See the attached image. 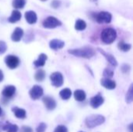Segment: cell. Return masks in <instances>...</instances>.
<instances>
[{
    "instance_id": "obj_27",
    "label": "cell",
    "mask_w": 133,
    "mask_h": 132,
    "mask_svg": "<svg viewBox=\"0 0 133 132\" xmlns=\"http://www.w3.org/2000/svg\"><path fill=\"white\" fill-rule=\"evenodd\" d=\"M26 5V0H13L12 6L15 9H23Z\"/></svg>"
},
{
    "instance_id": "obj_17",
    "label": "cell",
    "mask_w": 133,
    "mask_h": 132,
    "mask_svg": "<svg viewBox=\"0 0 133 132\" xmlns=\"http://www.w3.org/2000/svg\"><path fill=\"white\" fill-rule=\"evenodd\" d=\"M12 111L13 112V114H14V115H15V117L16 118L24 119L26 117V110L24 109L15 107L12 108Z\"/></svg>"
},
{
    "instance_id": "obj_23",
    "label": "cell",
    "mask_w": 133,
    "mask_h": 132,
    "mask_svg": "<svg viewBox=\"0 0 133 132\" xmlns=\"http://www.w3.org/2000/svg\"><path fill=\"white\" fill-rule=\"evenodd\" d=\"M45 72L43 69H38L34 75V79L37 82H42L45 79Z\"/></svg>"
},
{
    "instance_id": "obj_35",
    "label": "cell",
    "mask_w": 133,
    "mask_h": 132,
    "mask_svg": "<svg viewBox=\"0 0 133 132\" xmlns=\"http://www.w3.org/2000/svg\"><path fill=\"white\" fill-rule=\"evenodd\" d=\"M3 79H4L3 72H2V70H0V82L3 80Z\"/></svg>"
},
{
    "instance_id": "obj_2",
    "label": "cell",
    "mask_w": 133,
    "mask_h": 132,
    "mask_svg": "<svg viewBox=\"0 0 133 132\" xmlns=\"http://www.w3.org/2000/svg\"><path fill=\"white\" fill-rule=\"evenodd\" d=\"M105 121V117L101 114H93L87 117L85 120V124L89 128H94L101 125Z\"/></svg>"
},
{
    "instance_id": "obj_14",
    "label": "cell",
    "mask_w": 133,
    "mask_h": 132,
    "mask_svg": "<svg viewBox=\"0 0 133 132\" xmlns=\"http://www.w3.org/2000/svg\"><path fill=\"white\" fill-rule=\"evenodd\" d=\"M101 84L104 88L108 89H114L116 87V82L111 79L108 78H104L101 80Z\"/></svg>"
},
{
    "instance_id": "obj_41",
    "label": "cell",
    "mask_w": 133,
    "mask_h": 132,
    "mask_svg": "<svg viewBox=\"0 0 133 132\" xmlns=\"http://www.w3.org/2000/svg\"><path fill=\"white\" fill-rule=\"evenodd\" d=\"M79 132H84V131H79Z\"/></svg>"
},
{
    "instance_id": "obj_40",
    "label": "cell",
    "mask_w": 133,
    "mask_h": 132,
    "mask_svg": "<svg viewBox=\"0 0 133 132\" xmlns=\"http://www.w3.org/2000/svg\"><path fill=\"white\" fill-rule=\"evenodd\" d=\"M42 1H46V0H42Z\"/></svg>"
},
{
    "instance_id": "obj_24",
    "label": "cell",
    "mask_w": 133,
    "mask_h": 132,
    "mask_svg": "<svg viewBox=\"0 0 133 132\" xmlns=\"http://www.w3.org/2000/svg\"><path fill=\"white\" fill-rule=\"evenodd\" d=\"M87 27V23L84 20L79 19L76 21L75 23V29L76 30H84Z\"/></svg>"
},
{
    "instance_id": "obj_30",
    "label": "cell",
    "mask_w": 133,
    "mask_h": 132,
    "mask_svg": "<svg viewBox=\"0 0 133 132\" xmlns=\"http://www.w3.org/2000/svg\"><path fill=\"white\" fill-rule=\"evenodd\" d=\"M7 50V45L5 41L0 40V54H4Z\"/></svg>"
},
{
    "instance_id": "obj_7",
    "label": "cell",
    "mask_w": 133,
    "mask_h": 132,
    "mask_svg": "<svg viewBox=\"0 0 133 132\" xmlns=\"http://www.w3.org/2000/svg\"><path fill=\"white\" fill-rule=\"evenodd\" d=\"M5 63L10 69H15L19 65V59L15 55L9 54L5 58Z\"/></svg>"
},
{
    "instance_id": "obj_8",
    "label": "cell",
    "mask_w": 133,
    "mask_h": 132,
    "mask_svg": "<svg viewBox=\"0 0 133 132\" xmlns=\"http://www.w3.org/2000/svg\"><path fill=\"white\" fill-rule=\"evenodd\" d=\"M29 94H30V96L32 100H38L40 99L43 94H44V90H43V88L40 86H37V85H35L34 86L30 92H29Z\"/></svg>"
},
{
    "instance_id": "obj_21",
    "label": "cell",
    "mask_w": 133,
    "mask_h": 132,
    "mask_svg": "<svg viewBox=\"0 0 133 132\" xmlns=\"http://www.w3.org/2000/svg\"><path fill=\"white\" fill-rule=\"evenodd\" d=\"M86 97H87L86 93L82 89H77L74 92V98L76 100H77L79 102H82V101L85 100Z\"/></svg>"
},
{
    "instance_id": "obj_26",
    "label": "cell",
    "mask_w": 133,
    "mask_h": 132,
    "mask_svg": "<svg viewBox=\"0 0 133 132\" xmlns=\"http://www.w3.org/2000/svg\"><path fill=\"white\" fill-rule=\"evenodd\" d=\"M125 101L127 103H132L133 101V85L131 84L127 93L125 95Z\"/></svg>"
},
{
    "instance_id": "obj_20",
    "label": "cell",
    "mask_w": 133,
    "mask_h": 132,
    "mask_svg": "<svg viewBox=\"0 0 133 132\" xmlns=\"http://www.w3.org/2000/svg\"><path fill=\"white\" fill-rule=\"evenodd\" d=\"M18 126L16 124H12L7 121L5 124H3L2 131H5L6 132H17L18 131Z\"/></svg>"
},
{
    "instance_id": "obj_11",
    "label": "cell",
    "mask_w": 133,
    "mask_h": 132,
    "mask_svg": "<svg viewBox=\"0 0 133 132\" xmlns=\"http://www.w3.org/2000/svg\"><path fill=\"white\" fill-rule=\"evenodd\" d=\"M16 93V87L14 86H7L4 88L2 92V96L6 99L12 98Z\"/></svg>"
},
{
    "instance_id": "obj_28",
    "label": "cell",
    "mask_w": 133,
    "mask_h": 132,
    "mask_svg": "<svg viewBox=\"0 0 133 132\" xmlns=\"http://www.w3.org/2000/svg\"><path fill=\"white\" fill-rule=\"evenodd\" d=\"M103 74H104V76L105 78H108V79L112 78L113 75H114L113 71H112L111 69H110V68H105Z\"/></svg>"
},
{
    "instance_id": "obj_37",
    "label": "cell",
    "mask_w": 133,
    "mask_h": 132,
    "mask_svg": "<svg viewBox=\"0 0 133 132\" xmlns=\"http://www.w3.org/2000/svg\"><path fill=\"white\" fill-rule=\"evenodd\" d=\"M2 126H3V124L2 122H0V132H2Z\"/></svg>"
},
{
    "instance_id": "obj_9",
    "label": "cell",
    "mask_w": 133,
    "mask_h": 132,
    "mask_svg": "<svg viewBox=\"0 0 133 132\" xmlns=\"http://www.w3.org/2000/svg\"><path fill=\"white\" fill-rule=\"evenodd\" d=\"M104 102V97L101 95V94H97L96 96H94V97L91 98L90 100V106L94 108V109H97L99 107H101Z\"/></svg>"
},
{
    "instance_id": "obj_6",
    "label": "cell",
    "mask_w": 133,
    "mask_h": 132,
    "mask_svg": "<svg viewBox=\"0 0 133 132\" xmlns=\"http://www.w3.org/2000/svg\"><path fill=\"white\" fill-rule=\"evenodd\" d=\"M50 79H51V85L54 86L55 87L62 86V84H63V82H64L63 75L59 72H53L50 75Z\"/></svg>"
},
{
    "instance_id": "obj_33",
    "label": "cell",
    "mask_w": 133,
    "mask_h": 132,
    "mask_svg": "<svg viewBox=\"0 0 133 132\" xmlns=\"http://www.w3.org/2000/svg\"><path fill=\"white\" fill-rule=\"evenodd\" d=\"M20 132H33V129L30 127H29V126L24 125V126H23L21 128Z\"/></svg>"
},
{
    "instance_id": "obj_4",
    "label": "cell",
    "mask_w": 133,
    "mask_h": 132,
    "mask_svg": "<svg viewBox=\"0 0 133 132\" xmlns=\"http://www.w3.org/2000/svg\"><path fill=\"white\" fill-rule=\"evenodd\" d=\"M43 26L48 29H54L62 25L60 20H58L56 17L54 16H48L47 17L42 23Z\"/></svg>"
},
{
    "instance_id": "obj_3",
    "label": "cell",
    "mask_w": 133,
    "mask_h": 132,
    "mask_svg": "<svg viewBox=\"0 0 133 132\" xmlns=\"http://www.w3.org/2000/svg\"><path fill=\"white\" fill-rule=\"evenodd\" d=\"M117 37V33L113 28H106L104 29L101 34V40L107 44L113 43Z\"/></svg>"
},
{
    "instance_id": "obj_39",
    "label": "cell",
    "mask_w": 133,
    "mask_h": 132,
    "mask_svg": "<svg viewBox=\"0 0 133 132\" xmlns=\"http://www.w3.org/2000/svg\"><path fill=\"white\" fill-rule=\"evenodd\" d=\"M92 2H95V1H97V0H91Z\"/></svg>"
},
{
    "instance_id": "obj_15",
    "label": "cell",
    "mask_w": 133,
    "mask_h": 132,
    "mask_svg": "<svg viewBox=\"0 0 133 132\" xmlns=\"http://www.w3.org/2000/svg\"><path fill=\"white\" fill-rule=\"evenodd\" d=\"M23 36V29H21L19 27H16L11 35V39L14 42H18L22 39Z\"/></svg>"
},
{
    "instance_id": "obj_38",
    "label": "cell",
    "mask_w": 133,
    "mask_h": 132,
    "mask_svg": "<svg viewBox=\"0 0 133 132\" xmlns=\"http://www.w3.org/2000/svg\"><path fill=\"white\" fill-rule=\"evenodd\" d=\"M2 108L0 107V116L2 115Z\"/></svg>"
},
{
    "instance_id": "obj_29",
    "label": "cell",
    "mask_w": 133,
    "mask_h": 132,
    "mask_svg": "<svg viewBox=\"0 0 133 132\" xmlns=\"http://www.w3.org/2000/svg\"><path fill=\"white\" fill-rule=\"evenodd\" d=\"M47 129V124L44 122H41L39 124V125L37 126L36 132H44Z\"/></svg>"
},
{
    "instance_id": "obj_18",
    "label": "cell",
    "mask_w": 133,
    "mask_h": 132,
    "mask_svg": "<svg viewBox=\"0 0 133 132\" xmlns=\"http://www.w3.org/2000/svg\"><path fill=\"white\" fill-rule=\"evenodd\" d=\"M21 19V13L19 10H13L12 12L11 16H9V18L8 19V21L11 23H15L18 21H19V19Z\"/></svg>"
},
{
    "instance_id": "obj_12",
    "label": "cell",
    "mask_w": 133,
    "mask_h": 132,
    "mask_svg": "<svg viewBox=\"0 0 133 132\" xmlns=\"http://www.w3.org/2000/svg\"><path fill=\"white\" fill-rule=\"evenodd\" d=\"M97 50L99 51V52H100L101 54H102L104 56V58L107 59V61H108L112 66L116 67V66L118 65V61H117V60L115 59V58L112 54H109V53H106L104 50H102V49H101V48H97Z\"/></svg>"
},
{
    "instance_id": "obj_36",
    "label": "cell",
    "mask_w": 133,
    "mask_h": 132,
    "mask_svg": "<svg viewBox=\"0 0 133 132\" xmlns=\"http://www.w3.org/2000/svg\"><path fill=\"white\" fill-rule=\"evenodd\" d=\"M132 128H133V124H129V131L130 132H133V130H132Z\"/></svg>"
},
{
    "instance_id": "obj_22",
    "label": "cell",
    "mask_w": 133,
    "mask_h": 132,
    "mask_svg": "<svg viewBox=\"0 0 133 132\" xmlns=\"http://www.w3.org/2000/svg\"><path fill=\"white\" fill-rule=\"evenodd\" d=\"M59 95H60V97L62 100H69L71 97V96H72V91H71V89H69L68 88H65V89H63L62 90L60 91Z\"/></svg>"
},
{
    "instance_id": "obj_1",
    "label": "cell",
    "mask_w": 133,
    "mask_h": 132,
    "mask_svg": "<svg viewBox=\"0 0 133 132\" xmlns=\"http://www.w3.org/2000/svg\"><path fill=\"white\" fill-rule=\"evenodd\" d=\"M68 52L74 56L83 58H91L96 54V51L91 47H84L77 49L69 50Z\"/></svg>"
},
{
    "instance_id": "obj_34",
    "label": "cell",
    "mask_w": 133,
    "mask_h": 132,
    "mask_svg": "<svg viewBox=\"0 0 133 132\" xmlns=\"http://www.w3.org/2000/svg\"><path fill=\"white\" fill-rule=\"evenodd\" d=\"M60 4H61V2H60L59 1H58V0H54V1L51 2V6H52L53 8L56 9V8H58V7L60 5Z\"/></svg>"
},
{
    "instance_id": "obj_13",
    "label": "cell",
    "mask_w": 133,
    "mask_h": 132,
    "mask_svg": "<svg viewBox=\"0 0 133 132\" xmlns=\"http://www.w3.org/2000/svg\"><path fill=\"white\" fill-rule=\"evenodd\" d=\"M64 46H65L64 41H62L61 40H58V39H53L49 43L50 48L52 49V50H55V51L62 49Z\"/></svg>"
},
{
    "instance_id": "obj_10",
    "label": "cell",
    "mask_w": 133,
    "mask_h": 132,
    "mask_svg": "<svg viewBox=\"0 0 133 132\" xmlns=\"http://www.w3.org/2000/svg\"><path fill=\"white\" fill-rule=\"evenodd\" d=\"M42 100H43V103H44L45 107L48 110H53L55 109V107H56V102H55V100L52 97L47 96H44Z\"/></svg>"
},
{
    "instance_id": "obj_19",
    "label": "cell",
    "mask_w": 133,
    "mask_h": 132,
    "mask_svg": "<svg viewBox=\"0 0 133 132\" xmlns=\"http://www.w3.org/2000/svg\"><path fill=\"white\" fill-rule=\"evenodd\" d=\"M48 59V56L44 54H41L38 56V58L34 61V65H35V67H42L45 65V62Z\"/></svg>"
},
{
    "instance_id": "obj_25",
    "label": "cell",
    "mask_w": 133,
    "mask_h": 132,
    "mask_svg": "<svg viewBox=\"0 0 133 132\" xmlns=\"http://www.w3.org/2000/svg\"><path fill=\"white\" fill-rule=\"evenodd\" d=\"M118 47L120 51L126 52V51H129L132 48V45L130 44H127L124 41H120L118 44Z\"/></svg>"
},
{
    "instance_id": "obj_31",
    "label": "cell",
    "mask_w": 133,
    "mask_h": 132,
    "mask_svg": "<svg viewBox=\"0 0 133 132\" xmlns=\"http://www.w3.org/2000/svg\"><path fill=\"white\" fill-rule=\"evenodd\" d=\"M54 132H68V129L64 125H58L55 128Z\"/></svg>"
},
{
    "instance_id": "obj_16",
    "label": "cell",
    "mask_w": 133,
    "mask_h": 132,
    "mask_svg": "<svg viewBox=\"0 0 133 132\" xmlns=\"http://www.w3.org/2000/svg\"><path fill=\"white\" fill-rule=\"evenodd\" d=\"M25 19L26 22L30 24H34L37 20V16L35 12L27 11L25 12Z\"/></svg>"
},
{
    "instance_id": "obj_32",
    "label": "cell",
    "mask_w": 133,
    "mask_h": 132,
    "mask_svg": "<svg viewBox=\"0 0 133 132\" xmlns=\"http://www.w3.org/2000/svg\"><path fill=\"white\" fill-rule=\"evenodd\" d=\"M130 68H130L129 65H128V64H124V65H122V68H121L122 72H124V73L129 72L130 71Z\"/></svg>"
},
{
    "instance_id": "obj_5",
    "label": "cell",
    "mask_w": 133,
    "mask_h": 132,
    "mask_svg": "<svg viewBox=\"0 0 133 132\" xmlns=\"http://www.w3.org/2000/svg\"><path fill=\"white\" fill-rule=\"evenodd\" d=\"M112 16L110 12L102 11L97 13L95 16V19L98 23H111Z\"/></svg>"
}]
</instances>
